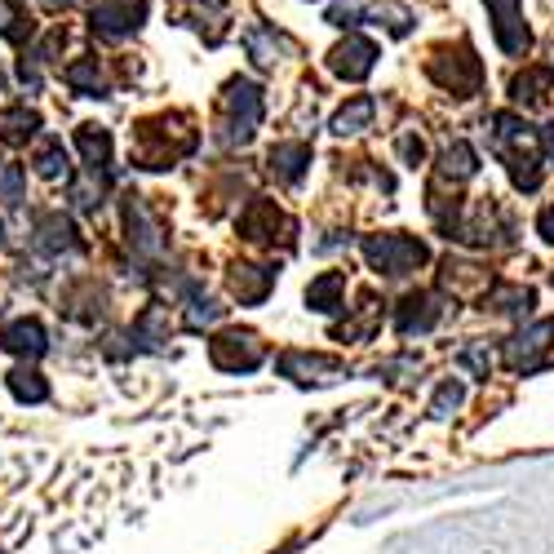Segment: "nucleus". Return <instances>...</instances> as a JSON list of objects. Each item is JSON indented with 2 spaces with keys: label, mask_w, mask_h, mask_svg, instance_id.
Here are the masks:
<instances>
[{
  "label": "nucleus",
  "mask_w": 554,
  "mask_h": 554,
  "mask_svg": "<svg viewBox=\"0 0 554 554\" xmlns=\"http://www.w3.org/2000/svg\"><path fill=\"white\" fill-rule=\"evenodd\" d=\"M488 9H492V27H497V45L506 54H523L528 49V27H523L519 0H488Z\"/></svg>",
  "instance_id": "f257e3e1"
},
{
  "label": "nucleus",
  "mask_w": 554,
  "mask_h": 554,
  "mask_svg": "<svg viewBox=\"0 0 554 554\" xmlns=\"http://www.w3.org/2000/svg\"><path fill=\"white\" fill-rule=\"evenodd\" d=\"M373 58H377V49L368 45V40H346V45L333 54V71L346 80H359L364 71H373Z\"/></svg>",
  "instance_id": "f03ea898"
},
{
  "label": "nucleus",
  "mask_w": 554,
  "mask_h": 554,
  "mask_svg": "<svg viewBox=\"0 0 554 554\" xmlns=\"http://www.w3.org/2000/svg\"><path fill=\"white\" fill-rule=\"evenodd\" d=\"M138 14L142 9L133 5V0H107V5L94 9V27L107 36H120V32H129V27H138Z\"/></svg>",
  "instance_id": "7ed1b4c3"
},
{
  "label": "nucleus",
  "mask_w": 554,
  "mask_h": 554,
  "mask_svg": "<svg viewBox=\"0 0 554 554\" xmlns=\"http://www.w3.org/2000/svg\"><path fill=\"white\" fill-rule=\"evenodd\" d=\"M32 129H36V116H32L27 107H18V111H0V138L23 142Z\"/></svg>",
  "instance_id": "20e7f679"
},
{
  "label": "nucleus",
  "mask_w": 554,
  "mask_h": 554,
  "mask_svg": "<svg viewBox=\"0 0 554 554\" xmlns=\"http://www.w3.org/2000/svg\"><path fill=\"white\" fill-rule=\"evenodd\" d=\"M5 346H9V351H32L36 355L45 342H40V328L36 324H14L5 333Z\"/></svg>",
  "instance_id": "39448f33"
},
{
  "label": "nucleus",
  "mask_w": 554,
  "mask_h": 554,
  "mask_svg": "<svg viewBox=\"0 0 554 554\" xmlns=\"http://www.w3.org/2000/svg\"><path fill=\"white\" fill-rule=\"evenodd\" d=\"M302 160H306L302 147H275L271 151V164H280L284 178H297V173H302Z\"/></svg>",
  "instance_id": "423d86ee"
},
{
  "label": "nucleus",
  "mask_w": 554,
  "mask_h": 554,
  "mask_svg": "<svg viewBox=\"0 0 554 554\" xmlns=\"http://www.w3.org/2000/svg\"><path fill=\"white\" fill-rule=\"evenodd\" d=\"M368 116H373V102L359 98L351 111H342V116H337V133H359V125H364Z\"/></svg>",
  "instance_id": "0eeeda50"
},
{
  "label": "nucleus",
  "mask_w": 554,
  "mask_h": 554,
  "mask_svg": "<svg viewBox=\"0 0 554 554\" xmlns=\"http://www.w3.org/2000/svg\"><path fill=\"white\" fill-rule=\"evenodd\" d=\"M18 191H23V169L18 164H0V200L14 204Z\"/></svg>",
  "instance_id": "6e6552de"
},
{
  "label": "nucleus",
  "mask_w": 554,
  "mask_h": 554,
  "mask_svg": "<svg viewBox=\"0 0 554 554\" xmlns=\"http://www.w3.org/2000/svg\"><path fill=\"white\" fill-rule=\"evenodd\" d=\"M63 169H67V156H63L58 147H49L45 156H40V173H45V178H58Z\"/></svg>",
  "instance_id": "1a4fd4ad"
},
{
  "label": "nucleus",
  "mask_w": 554,
  "mask_h": 554,
  "mask_svg": "<svg viewBox=\"0 0 554 554\" xmlns=\"http://www.w3.org/2000/svg\"><path fill=\"white\" fill-rule=\"evenodd\" d=\"M541 231H546V240H554V209L541 218Z\"/></svg>",
  "instance_id": "9d476101"
},
{
  "label": "nucleus",
  "mask_w": 554,
  "mask_h": 554,
  "mask_svg": "<svg viewBox=\"0 0 554 554\" xmlns=\"http://www.w3.org/2000/svg\"><path fill=\"white\" fill-rule=\"evenodd\" d=\"M45 5H71V0H45Z\"/></svg>",
  "instance_id": "9b49d317"
}]
</instances>
